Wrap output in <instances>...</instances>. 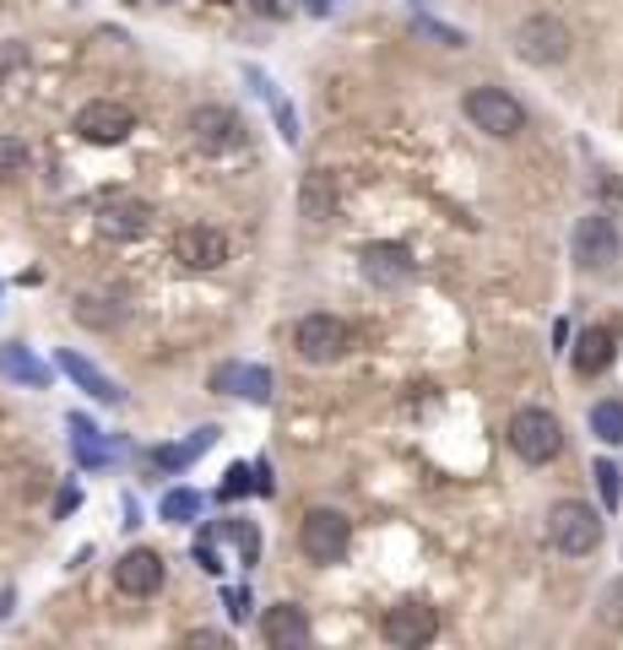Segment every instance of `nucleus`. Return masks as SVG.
I'll list each match as a JSON object with an SVG mask.
<instances>
[{"label": "nucleus", "instance_id": "f257e3e1", "mask_svg": "<svg viewBox=\"0 0 623 650\" xmlns=\"http://www.w3.org/2000/svg\"><path fill=\"white\" fill-rule=\"evenodd\" d=\"M548 542L559 548L563 559H586V553L602 548V516L591 505H580V499H559L548 510Z\"/></svg>", "mask_w": 623, "mask_h": 650}, {"label": "nucleus", "instance_id": "f3484780", "mask_svg": "<svg viewBox=\"0 0 623 650\" xmlns=\"http://www.w3.org/2000/svg\"><path fill=\"white\" fill-rule=\"evenodd\" d=\"M0 375H6V380H17V386H28V390L50 386V364H39L22 342H6V347H0Z\"/></svg>", "mask_w": 623, "mask_h": 650}, {"label": "nucleus", "instance_id": "0eeeda50", "mask_svg": "<svg viewBox=\"0 0 623 650\" xmlns=\"http://www.w3.org/2000/svg\"><path fill=\"white\" fill-rule=\"evenodd\" d=\"M569 50H574L569 28H563L559 17H548V11H537V17H526V22L515 28V55L526 65H563Z\"/></svg>", "mask_w": 623, "mask_h": 650}, {"label": "nucleus", "instance_id": "b1692460", "mask_svg": "<svg viewBox=\"0 0 623 650\" xmlns=\"http://www.w3.org/2000/svg\"><path fill=\"white\" fill-rule=\"evenodd\" d=\"M195 510H201V494H190V488L163 494V520H195Z\"/></svg>", "mask_w": 623, "mask_h": 650}, {"label": "nucleus", "instance_id": "ddd939ff", "mask_svg": "<svg viewBox=\"0 0 623 650\" xmlns=\"http://www.w3.org/2000/svg\"><path fill=\"white\" fill-rule=\"evenodd\" d=\"M115 585H120L125 596H158L163 591V559L152 548H130V553H120V564H115Z\"/></svg>", "mask_w": 623, "mask_h": 650}, {"label": "nucleus", "instance_id": "dca6fc26", "mask_svg": "<svg viewBox=\"0 0 623 650\" xmlns=\"http://www.w3.org/2000/svg\"><path fill=\"white\" fill-rule=\"evenodd\" d=\"M212 386L234 390V396H245V401H271V369H260V364H223V369L212 375Z\"/></svg>", "mask_w": 623, "mask_h": 650}, {"label": "nucleus", "instance_id": "72a5a7b5", "mask_svg": "<svg viewBox=\"0 0 623 650\" xmlns=\"http://www.w3.org/2000/svg\"><path fill=\"white\" fill-rule=\"evenodd\" d=\"M217 6H228V0H217Z\"/></svg>", "mask_w": 623, "mask_h": 650}, {"label": "nucleus", "instance_id": "cd10ccee", "mask_svg": "<svg viewBox=\"0 0 623 650\" xmlns=\"http://www.w3.org/2000/svg\"><path fill=\"white\" fill-rule=\"evenodd\" d=\"M602 624L623 629V581H613L608 591H602Z\"/></svg>", "mask_w": 623, "mask_h": 650}, {"label": "nucleus", "instance_id": "aec40b11", "mask_svg": "<svg viewBox=\"0 0 623 650\" xmlns=\"http://www.w3.org/2000/svg\"><path fill=\"white\" fill-rule=\"evenodd\" d=\"M299 206H304L310 223H331L336 217V185H331V174H310L304 191H299Z\"/></svg>", "mask_w": 623, "mask_h": 650}, {"label": "nucleus", "instance_id": "4be33fe9", "mask_svg": "<svg viewBox=\"0 0 623 650\" xmlns=\"http://www.w3.org/2000/svg\"><path fill=\"white\" fill-rule=\"evenodd\" d=\"M591 434L602 445H623V401H597L591 407Z\"/></svg>", "mask_w": 623, "mask_h": 650}, {"label": "nucleus", "instance_id": "39448f33", "mask_svg": "<svg viewBox=\"0 0 623 650\" xmlns=\"http://www.w3.org/2000/svg\"><path fill=\"white\" fill-rule=\"evenodd\" d=\"M461 109H466V120L483 130V136H498V141H509V136L526 130V109H520V98L504 93V87H472Z\"/></svg>", "mask_w": 623, "mask_h": 650}, {"label": "nucleus", "instance_id": "5701e85b", "mask_svg": "<svg viewBox=\"0 0 623 650\" xmlns=\"http://www.w3.org/2000/svg\"><path fill=\"white\" fill-rule=\"evenodd\" d=\"M206 445H212V429H201V434H195L190 445H163V451H152V461L174 472V466H190V461H195V455L206 451Z\"/></svg>", "mask_w": 623, "mask_h": 650}, {"label": "nucleus", "instance_id": "9d476101", "mask_svg": "<svg viewBox=\"0 0 623 650\" xmlns=\"http://www.w3.org/2000/svg\"><path fill=\"white\" fill-rule=\"evenodd\" d=\"M130 130H136V115H130L125 104H115V98H93V104L76 115V136L93 141V147H120Z\"/></svg>", "mask_w": 623, "mask_h": 650}, {"label": "nucleus", "instance_id": "c85d7f7f", "mask_svg": "<svg viewBox=\"0 0 623 650\" xmlns=\"http://www.w3.org/2000/svg\"><path fill=\"white\" fill-rule=\"evenodd\" d=\"M260 17H271V22H288L293 11H299V0H249Z\"/></svg>", "mask_w": 623, "mask_h": 650}, {"label": "nucleus", "instance_id": "473e14b6", "mask_svg": "<svg viewBox=\"0 0 623 650\" xmlns=\"http://www.w3.org/2000/svg\"><path fill=\"white\" fill-rule=\"evenodd\" d=\"M190 646H223V650H228V640H223V635H206V629H195V635H190Z\"/></svg>", "mask_w": 623, "mask_h": 650}, {"label": "nucleus", "instance_id": "7c9ffc66", "mask_svg": "<svg viewBox=\"0 0 623 650\" xmlns=\"http://www.w3.org/2000/svg\"><path fill=\"white\" fill-rule=\"evenodd\" d=\"M245 488H255V483H249V466H234V472H228V483H223V499H239Z\"/></svg>", "mask_w": 623, "mask_h": 650}, {"label": "nucleus", "instance_id": "2eb2a0df", "mask_svg": "<svg viewBox=\"0 0 623 650\" xmlns=\"http://www.w3.org/2000/svg\"><path fill=\"white\" fill-rule=\"evenodd\" d=\"M364 277L374 288H401L412 282V256L401 245H364Z\"/></svg>", "mask_w": 623, "mask_h": 650}, {"label": "nucleus", "instance_id": "a878e982", "mask_svg": "<svg viewBox=\"0 0 623 650\" xmlns=\"http://www.w3.org/2000/svg\"><path fill=\"white\" fill-rule=\"evenodd\" d=\"M597 488H602V505H608V510H619L623 483H619V466H613V461H597Z\"/></svg>", "mask_w": 623, "mask_h": 650}, {"label": "nucleus", "instance_id": "f03ea898", "mask_svg": "<svg viewBox=\"0 0 623 650\" xmlns=\"http://www.w3.org/2000/svg\"><path fill=\"white\" fill-rule=\"evenodd\" d=\"M509 451L520 455L526 466H548V461L563 451L559 418H554L548 407H520V412L509 418Z\"/></svg>", "mask_w": 623, "mask_h": 650}, {"label": "nucleus", "instance_id": "7ed1b4c3", "mask_svg": "<svg viewBox=\"0 0 623 650\" xmlns=\"http://www.w3.org/2000/svg\"><path fill=\"white\" fill-rule=\"evenodd\" d=\"M185 130H190V147L206 152V158H228V152L245 147V120H239V109H228V104H201V109H190Z\"/></svg>", "mask_w": 623, "mask_h": 650}, {"label": "nucleus", "instance_id": "2f4dec72", "mask_svg": "<svg viewBox=\"0 0 623 650\" xmlns=\"http://www.w3.org/2000/svg\"><path fill=\"white\" fill-rule=\"evenodd\" d=\"M255 494H271V466H266V461L255 466Z\"/></svg>", "mask_w": 623, "mask_h": 650}, {"label": "nucleus", "instance_id": "f8f14e48", "mask_svg": "<svg viewBox=\"0 0 623 650\" xmlns=\"http://www.w3.org/2000/svg\"><path fill=\"white\" fill-rule=\"evenodd\" d=\"M93 228L104 239H115V245H130V239H141L152 228V206L147 201H109V206L93 212Z\"/></svg>", "mask_w": 623, "mask_h": 650}, {"label": "nucleus", "instance_id": "9b49d317", "mask_svg": "<svg viewBox=\"0 0 623 650\" xmlns=\"http://www.w3.org/2000/svg\"><path fill=\"white\" fill-rule=\"evenodd\" d=\"M174 260L185 271H217L228 260V234L223 228H206V223H190V228H180V239H174Z\"/></svg>", "mask_w": 623, "mask_h": 650}, {"label": "nucleus", "instance_id": "a211bd4d", "mask_svg": "<svg viewBox=\"0 0 623 650\" xmlns=\"http://www.w3.org/2000/svg\"><path fill=\"white\" fill-rule=\"evenodd\" d=\"M608 364H613V331H608V325H586L580 342H574V369L591 380V375H602Z\"/></svg>", "mask_w": 623, "mask_h": 650}, {"label": "nucleus", "instance_id": "423d86ee", "mask_svg": "<svg viewBox=\"0 0 623 650\" xmlns=\"http://www.w3.org/2000/svg\"><path fill=\"white\" fill-rule=\"evenodd\" d=\"M299 548L310 564H342L347 548H353V520L342 510H310L299 526Z\"/></svg>", "mask_w": 623, "mask_h": 650}, {"label": "nucleus", "instance_id": "412c9836", "mask_svg": "<svg viewBox=\"0 0 623 650\" xmlns=\"http://www.w3.org/2000/svg\"><path fill=\"white\" fill-rule=\"evenodd\" d=\"M71 429H76V461H82V466H109V461L120 455L115 445H104L98 429H87L82 418H71Z\"/></svg>", "mask_w": 623, "mask_h": 650}, {"label": "nucleus", "instance_id": "6ab92c4d", "mask_svg": "<svg viewBox=\"0 0 623 650\" xmlns=\"http://www.w3.org/2000/svg\"><path fill=\"white\" fill-rule=\"evenodd\" d=\"M61 369H65V375H71V380H76L82 390H93V396H98L104 407H120V401H125V390L115 386L109 375H98V369H93V364H87L82 353H61Z\"/></svg>", "mask_w": 623, "mask_h": 650}, {"label": "nucleus", "instance_id": "c756f323", "mask_svg": "<svg viewBox=\"0 0 623 650\" xmlns=\"http://www.w3.org/2000/svg\"><path fill=\"white\" fill-rule=\"evenodd\" d=\"M228 531H234V542H239V553H245V564H255V526H249V520H234Z\"/></svg>", "mask_w": 623, "mask_h": 650}, {"label": "nucleus", "instance_id": "6e6552de", "mask_svg": "<svg viewBox=\"0 0 623 650\" xmlns=\"http://www.w3.org/2000/svg\"><path fill=\"white\" fill-rule=\"evenodd\" d=\"M347 347H353V331H347V321H336V315H304V321L293 325V353L304 364H336Z\"/></svg>", "mask_w": 623, "mask_h": 650}, {"label": "nucleus", "instance_id": "1a4fd4ad", "mask_svg": "<svg viewBox=\"0 0 623 650\" xmlns=\"http://www.w3.org/2000/svg\"><path fill=\"white\" fill-rule=\"evenodd\" d=\"M379 635H385L396 650H418V646H429V640L439 635V618H434V607H429V602H401V607H390V613H385Z\"/></svg>", "mask_w": 623, "mask_h": 650}, {"label": "nucleus", "instance_id": "bb28decb", "mask_svg": "<svg viewBox=\"0 0 623 650\" xmlns=\"http://www.w3.org/2000/svg\"><path fill=\"white\" fill-rule=\"evenodd\" d=\"M104 304H109V299H82V304H76V321L82 325H115L120 321V310H104Z\"/></svg>", "mask_w": 623, "mask_h": 650}, {"label": "nucleus", "instance_id": "4468645a", "mask_svg": "<svg viewBox=\"0 0 623 650\" xmlns=\"http://www.w3.org/2000/svg\"><path fill=\"white\" fill-rule=\"evenodd\" d=\"M260 635H266V646H277V650L310 646V613H304V607H293V602H277V607L266 613Z\"/></svg>", "mask_w": 623, "mask_h": 650}, {"label": "nucleus", "instance_id": "20e7f679", "mask_svg": "<svg viewBox=\"0 0 623 650\" xmlns=\"http://www.w3.org/2000/svg\"><path fill=\"white\" fill-rule=\"evenodd\" d=\"M619 260H623V239H619V223H613L608 212H591V217L574 223V266H580V271L608 277Z\"/></svg>", "mask_w": 623, "mask_h": 650}, {"label": "nucleus", "instance_id": "393cba45", "mask_svg": "<svg viewBox=\"0 0 623 650\" xmlns=\"http://www.w3.org/2000/svg\"><path fill=\"white\" fill-rule=\"evenodd\" d=\"M28 169V147L17 141V136H0V180H11V174H22Z\"/></svg>", "mask_w": 623, "mask_h": 650}]
</instances>
